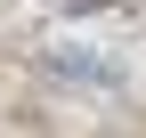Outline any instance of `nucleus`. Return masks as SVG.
Here are the masks:
<instances>
[{
    "instance_id": "obj_1",
    "label": "nucleus",
    "mask_w": 146,
    "mask_h": 138,
    "mask_svg": "<svg viewBox=\"0 0 146 138\" xmlns=\"http://www.w3.org/2000/svg\"><path fill=\"white\" fill-rule=\"evenodd\" d=\"M49 73L89 81V90H114V65H106V57H89V49H49Z\"/></svg>"
}]
</instances>
